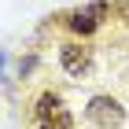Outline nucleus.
Here are the masks:
<instances>
[{"mask_svg": "<svg viewBox=\"0 0 129 129\" xmlns=\"http://www.w3.org/2000/svg\"><path fill=\"white\" fill-rule=\"evenodd\" d=\"M85 118H89L96 129H118L122 122H125V107H122L114 96L100 92V96H92L89 103H85Z\"/></svg>", "mask_w": 129, "mask_h": 129, "instance_id": "obj_1", "label": "nucleus"}, {"mask_svg": "<svg viewBox=\"0 0 129 129\" xmlns=\"http://www.w3.org/2000/svg\"><path fill=\"white\" fill-rule=\"evenodd\" d=\"M33 114H37L41 129H70L74 125V118H70V111H67L59 92H41L37 103H33Z\"/></svg>", "mask_w": 129, "mask_h": 129, "instance_id": "obj_2", "label": "nucleus"}, {"mask_svg": "<svg viewBox=\"0 0 129 129\" xmlns=\"http://www.w3.org/2000/svg\"><path fill=\"white\" fill-rule=\"evenodd\" d=\"M107 15H111L107 4H103V0H92V4H85V8H78V11L67 15V30L74 33V37H92Z\"/></svg>", "mask_w": 129, "mask_h": 129, "instance_id": "obj_3", "label": "nucleus"}, {"mask_svg": "<svg viewBox=\"0 0 129 129\" xmlns=\"http://www.w3.org/2000/svg\"><path fill=\"white\" fill-rule=\"evenodd\" d=\"M59 67L67 70L70 78H85L92 70V48L85 41H67V44H59Z\"/></svg>", "mask_w": 129, "mask_h": 129, "instance_id": "obj_4", "label": "nucleus"}, {"mask_svg": "<svg viewBox=\"0 0 129 129\" xmlns=\"http://www.w3.org/2000/svg\"><path fill=\"white\" fill-rule=\"evenodd\" d=\"M4 63H8V55H4V52H0V78H4Z\"/></svg>", "mask_w": 129, "mask_h": 129, "instance_id": "obj_5", "label": "nucleus"}]
</instances>
